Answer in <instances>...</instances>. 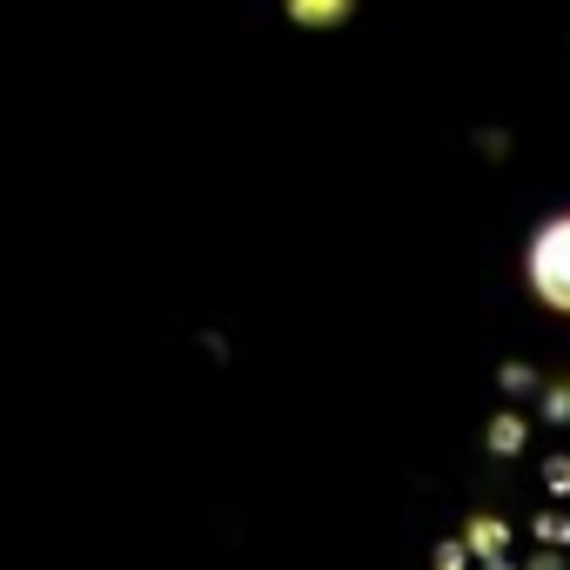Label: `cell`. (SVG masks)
<instances>
[{
    "label": "cell",
    "mask_w": 570,
    "mask_h": 570,
    "mask_svg": "<svg viewBox=\"0 0 570 570\" xmlns=\"http://www.w3.org/2000/svg\"><path fill=\"white\" fill-rule=\"evenodd\" d=\"M530 289H537V303L570 316V215L537 228V242H530Z\"/></svg>",
    "instance_id": "cell-1"
}]
</instances>
